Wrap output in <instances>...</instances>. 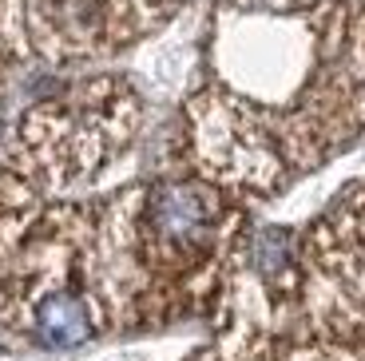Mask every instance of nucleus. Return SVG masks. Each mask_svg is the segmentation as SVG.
<instances>
[{
	"label": "nucleus",
	"mask_w": 365,
	"mask_h": 361,
	"mask_svg": "<svg viewBox=\"0 0 365 361\" xmlns=\"http://www.w3.org/2000/svg\"><path fill=\"white\" fill-rule=\"evenodd\" d=\"M143 103L123 80H83L28 108L0 136V167L28 187H76L100 175L135 139Z\"/></svg>",
	"instance_id": "f257e3e1"
},
{
	"label": "nucleus",
	"mask_w": 365,
	"mask_h": 361,
	"mask_svg": "<svg viewBox=\"0 0 365 361\" xmlns=\"http://www.w3.org/2000/svg\"><path fill=\"white\" fill-rule=\"evenodd\" d=\"M171 0H0V68L83 63L128 48Z\"/></svg>",
	"instance_id": "f03ea898"
},
{
	"label": "nucleus",
	"mask_w": 365,
	"mask_h": 361,
	"mask_svg": "<svg viewBox=\"0 0 365 361\" xmlns=\"http://www.w3.org/2000/svg\"><path fill=\"white\" fill-rule=\"evenodd\" d=\"M250 4H278V9H290V4H306V0H250Z\"/></svg>",
	"instance_id": "7ed1b4c3"
}]
</instances>
